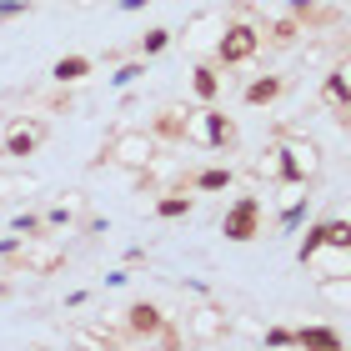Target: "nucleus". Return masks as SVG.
<instances>
[{"mask_svg": "<svg viewBox=\"0 0 351 351\" xmlns=\"http://www.w3.org/2000/svg\"><path fill=\"white\" fill-rule=\"evenodd\" d=\"M15 256H25V236H0V261H15Z\"/></svg>", "mask_w": 351, "mask_h": 351, "instance_id": "cd10ccee", "label": "nucleus"}, {"mask_svg": "<svg viewBox=\"0 0 351 351\" xmlns=\"http://www.w3.org/2000/svg\"><path fill=\"white\" fill-rule=\"evenodd\" d=\"M181 296H196L201 301V296H211V286H206V281H181Z\"/></svg>", "mask_w": 351, "mask_h": 351, "instance_id": "7c9ffc66", "label": "nucleus"}, {"mask_svg": "<svg viewBox=\"0 0 351 351\" xmlns=\"http://www.w3.org/2000/svg\"><path fill=\"white\" fill-rule=\"evenodd\" d=\"M131 276H136V266H116V271H106V286L121 291V286H131Z\"/></svg>", "mask_w": 351, "mask_h": 351, "instance_id": "c85d7f7f", "label": "nucleus"}, {"mask_svg": "<svg viewBox=\"0 0 351 351\" xmlns=\"http://www.w3.org/2000/svg\"><path fill=\"white\" fill-rule=\"evenodd\" d=\"M301 36H306V30H301V21H296V15H281V21H271V30L261 25V40H266V45H276V51L296 45Z\"/></svg>", "mask_w": 351, "mask_h": 351, "instance_id": "aec40b11", "label": "nucleus"}, {"mask_svg": "<svg viewBox=\"0 0 351 351\" xmlns=\"http://www.w3.org/2000/svg\"><path fill=\"white\" fill-rule=\"evenodd\" d=\"M261 21H251V15H226V30H221V40H216V51L211 60L221 71L226 66H251V60L261 56Z\"/></svg>", "mask_w": 351, "mask_h": 351, "instance_id": "20e7f679", "label": "nucleus"}, {"mask_svg": "<svg viewBox=\"0 0 351 351\" xmlns=\"http://www.w3.org/2000/svg\"><path fill=\"white\" fill-rule=\"evenodd\" d=\"M251 176L256 181H296V186H311L322 176V146L311 136H296V131H276V141L251 161Z\"/></svg>", "mask_w": 351, "mask_h": 351, "instance_id": "f257e3e1", "label": "nucleus"}, {"mask_svg": "<svg viewBox=\"0 0 351 351\" xmlns=\"http://www.w3.org/2000/svg\"><path fill=\"white\" fill-rule=\"evenodd\" d=\"M231 337V311L221 306L216 296H201L196 306L186 311V341H201V346H216Z\"/></svg>", "mask_w": 351, "mask_h": 351, "instance_id": "6e6552de", "label": "nucleus"}, {"mask_svg": "<svg viewBox=\"0 0 351 351\" xmlns=\"http://www.w3.org/2000/svg\"><path fill=\"white\" fill-rule=\"evenodd\" d=\"M156 221H186L191 211H196V191L191 186H166V191H156Z\"/></svg>", "mask_w": 351, "mask_h": 351, "instance_id": "ddd939ff", "label": "nucleus"}, {"mask_svg": "<svg viewBox=\"0 0 351 351\" xmlns=\"http://www.w3.org/2000/svg\"><path fill=\"white\" fill-rule=\"evenodd\" d=\"M281 95H286V75H256V81L246 86L241 101H246L251 110H261V106H276Z\"/></svg>", "mask_w": 351, "mask_h": 351, "instance_id": "a211bd4d", "label": "nucleus"}, {"mask_svg": "<svg viewBox=\"0 0 351 351\" xmlns=\"http://www.w3.org/2000/svg\"><path fill=\"white\" fill-rule=\"evenodd\" d=\"M171 45H176V30H166V25H151L146 36L136 40V56H141V60H156V56H166Z\"/></svg>", "mask_w": 351, "mask_h": 351, "instance_id": "412c9836", "label": "nucleus"}, {"mask_svg": "<svg viewBox=\"0 0 351 351\" xmlns=\"http://www.w3.org/2000/svg\"><path fill=\"white\" fill-rule=\"evenodd\" d=\"M5 296H10V281H0V301H5Z\"/></svg>", "mask_w": 351, "mask_h": 351, "instance_id": "72a5a7b5", "label": "nucleus"}, {"mask_svg": "<svg viewBox=\"0 0 351 351\" xmlns=\"http://www.w3.org/2000/svg\"><path fill=\"white\" fill-rule=\"evenodd\" d=\"M81 211H86V196L71 191L66 201H56L51 211H45V226H51V231H71V226H81Z\"/></svg>", "mask_w": 351, "mask_h": 351, "instance_id": "6ab92c4d", "label": "nucleus"}, {"mask_svg": "<svg viewBox=\"0 0 351 351\" xmlns=\"http://www.w3.org/2000/svg\"><path fill=\"white\" fill-rule=\"evenodd\" d=\"M296 346H306V351H341L346 337L337 326H326V322H306V326H296Z\"/></svg>", "mask_w": 351, "mask_h": 351, "instance_id": "f3484780", "label": "nucleus"}, {"mask_svg": "<svg viewBox=\"0 0 351 351\" xmlns=\"http://www.w3.org/2000/svg\"><path fill=\"white\" fill-rule=\"evenodd\" d=\"M221 75H226V71H221L216 60H201V66L191 71V95H196V106H211V101H221V86H226Z\"/></svg>", "mask_w": 351, "mask_h": 351, "instance_id": "dca6fc26", "label": "nucleus"}, {"mask_svg": "<svg viewBox=\"0 0 351 351\" xmlns=\"http://www.w3.org/2000/svg\"><path fill=\"white\" fill-rule=\"evenodd\" d=\"M221 30H226V15L221 10H196L186 21V51H216Z\"/></svg>", "mask_w": 351, "mask_h": 351, "instance_id": "9b49d317", "label": "nucleus"}, {"mask_svg": "<svg viewBox=\"0 0 351 351\" xmlns=\"http://www.w3.org/2000/svg\"><path fill=\"white\" fill-rule=\"evenodd\" d=\"M261 341H266V346H296V326H281V322H271V326L261 331Z\"/></svg>", "mask_w": 351, "mask_h": 351, "instance_id": "a878e982", "label": "nucleus"}, {"mask_svg": "<svg viewBox=\"0 0 351 351\" xmlns=\"http://www.w3.org/2000/svg\"><path fill=\"white\" fill-rule=\"evenodd\" d=\"M81 231H86V236H101V231H110V221H106V216H86Z\"/></svg>", "mask_w": 351, "mask_h": 351, "instance_id": "c756f323", "label": "nucleus"}, {"mask_svg": "<svg viewBox=\"0 0 351 351\" xmlns=\"http://www.w3.org/2000/svg\"><path fill=\"white\" fill-rule=\"evenodd\" d=\"M10 231H15V236H25V241H36V236H51L45 216H36V211H21V216H10Z\"/></svg>", "mask_w": 351, "mask_h": 351, "instance_id": "b1692460", "label": "nucleus"}, {"mask_svg": "<svg viewBox=\"0 0 351 351\" xmlns=\"http://www.w3.org/2000/svg\"><path fill=\"white\" fill-rule=\"evenodd\" d=\"M186 121H191V106H161L151 121V136L161 146H186Z\"/></svg>", "mask_w": 351, "mask_h": 351, "instance_id": "f8f14e48", "label": "nucleus"}, {"mask_svg": "<svg viewBox=\"0 0 351 351\" xmlns=\"http://www.w3.org/2000/svg\"><path fill=\"white\" fill-rule=\"evenodd\" d=\"M86 301H90V291L81 286V291H71V296H66V311H75V306H86Z\"/></svg>", "mask_w": 351, "mask_h": 351, "instance_id": "473e14b6", "label": "nucleus"}, {"mask_svg": "<svg viewBox=\"0 0 351 351\" xmlns=\"http://www.w3.org/2000/svg\"><path fill=\"white\" fill-rule=\"evenodd\" d=\"M36 10V0H0V25L15 21V15H30Z\"/></svg>", "mask_w": 351, "mask_h": 351, "instance_id": "bb28decb", "label": "nucleus"}, {"mask_svg": "<svg viewBox=\"0 0 351 351\" xmlns=\"http://www.w3.org/2000/svg\"><path fill=\"white\" fill-rule=\"evenodd\" d=\"M261 216H266V201L256 191H246V196H236L226 206V216H221V236H226L231 246H246L261 236Z\"/></svg>", "mask_w": 351, "mask_h": 351, "instance_id": "0eeeda50", "label": "nucleus"}, {"mask_svg": "<svg viewBox=\"0 0 351 351\" xmlns=\"http://www.w3.org/2000/svg\"><path fill=\"white\" fill-rule=\"evenodd\" d=\"M95 75V56H60L56 66H51V81L60 90H71V86H86Z\"/></svg>", "mask_w": 351, "mask_h": 351, "instance_id": "2eb2a0df", "label": "nucleus"}, {"mask_svg": "<svg viewBox=\"0 0 351 351\" xmlns=\"http://www.w3.org/2000/svg\"><path fill=\"white\" fill-rule=\"evenodd\" d=\"M346 281H351V261H346Z\"/></svg>", "mask_w": 351, "mask_h": 351, "instance_id": "f704fd0d", "label": "nucleus"}, {"mask_svg": "<svg viewBox=\"0 0 351 351\" xmlns=\"http://www.w3.org/2000/svg\"><path fill=\"white\" fill-rule=\"evenodd\" d=\"M141 75H146V60H141V56H131V60H121V66L110 71L106 81H110V90H131V86L141 81Z\"/></svg>", "mask_w": 351, "mask_h": 351, "instance_id": "5701e85b", "label": "nucleus"}, {"mask_svg": "<svg viewBox=\"0 0 351 351\" xmlns=\"http://www.w3.org/2000/svg\"><path fill=\"white\" fill-rule=\"evenodd\" d=\"M30 186H36L30 176H21V171H0V201H10V196H25Z\"/></svg>", "mask_w": 351, "mask_h": 351, "instance_id": "393cba45", "label": "nucleus"}, {"mask_svg": "<svg viewBox=\"0 0 351 351\" xmlns=\"http://www.w3.org/2000/svg\"><path fill=\"white\" fill-rule=\"evenodd\" d=\"M51 136V121H40V116H25V121H15L5 141H0V151L10 156V161H25V156H36L40 151V141Z\"/></svg>", "mask_w": 351, "mask_h": 351, "instance_id": "1a4fd4ad", "label": "nucleus"}, {"mask_svg": "<svg viewBox=\"0 0 351 351\" xmlns=\"http://www.w3.org/2000/svg\"><path fill=\"white\" fill-rule=\"evenodd\" d=\"M322 106L341 131H351V40H341V56L322 71Z\"/></svg>", "mask_w": 351, "mask_h": 351, "instance_id": "39448f33", "label": "nucleus"}, {"mask_svg": "<svg viewBox=\"0 0 351 351\" xmlns=\"http://www.w3.org/2000/svg\"><path fill=\"white\" fill-rule=\"evenodd\" d=\"M181 186H191L196 196H221V191L236 186V171L231 166H201V171H191Z\"/></svg>", "mask_w": 351, "mask_h": 351, "instance_id": "4468645a", "label": "nucleus"}, {"mask_svg": "<svg viewBox=\"0 0 351 351\" xmlns=\"http://www.w3.org/2000/svg\"><path fill=\"white\" fill-rule=\"evenodd\" d=\"M146 5H151V0H116L121 15H136V10H146Z\"/></svg>", "mask_w": 351, "mask_h": 351, "instance_id": "2f4dec72", "label": "nucleus"}, {"mask_svg": "<svg viewBox=\"0 0 351 351\" xmlns=\"http://www.w3.org/2000/svg\"><path fill=\"white\" fill-rule=\"evenodd\" d=\"M161 322H166V316H161V306H156V301H131V306H125V316H121V326H125L121 337L151 346V337L161 331Z\"/></svg>", "mask_w": 351, "mask_h": 351, "instance_id": "9d476101", "label": "nucleus"}, {"mask_svg": "<svg viewBox=\"0 0 351 351\" xmlns=\"http://www.w3.org/2000/svg\"><path fill=\"white\" fill-rule=\"evenodd\" d=\"M156 156H161V141H156L151 131H125V125H116L110 131V141L101 146V156L90 161V171L101 166H125V171H146Z\"/></svg>", "mask_w": 351, "mask_h": 351, "instance_id": "7ed1b4c3", "label": "nucleus"}, {"mask_svg": "<svg viewBox=\"0 0 351 351\" xmlns=\"http://www.w3.org/2000/svg\"><path fill=\"white\" fill-rule=\"evenodd\" d=\"M186 146L211 151V156H231L236 146H241V131H236V121H231L216 101H211V106H191V121H186Z\"/></svg>", "mask_w": 351, "mask_h": 351, "instance_id": "f03ea898", "label": "nucleus"}, {"mask_svg": "<svg viewBox=\"0 0 351 351\" xmlns=\"http://www.w3.org/2000/svg\"><path fill=\"white\" fill-rule=\"evenodd\" d=\"M316 251H331V256H351V216H322V221H311L306 236H301V246H296V261L306 266Z\"/></svg>", "mask_w": 351, "mask_h": 351, "instance_id": "423d86ee", "label": "nucleus"}, {"mask_svg": "<svg viewBox=\"0 0 351 351\" xmlns=\"http://www.w3.org/2000/svg\"><path fill=\"white\" fill-rule=\"evenodd\" d=\"M276 211H281V216H276V226L291 236V231H301V221L311 216V196H301V191H296V196L286 201V206H276Z\"/></svg>", "mask_w": 351, "mask_h": 351, "instance_id": "4be33fe9", "label": "nucleus"}]
</instances>
